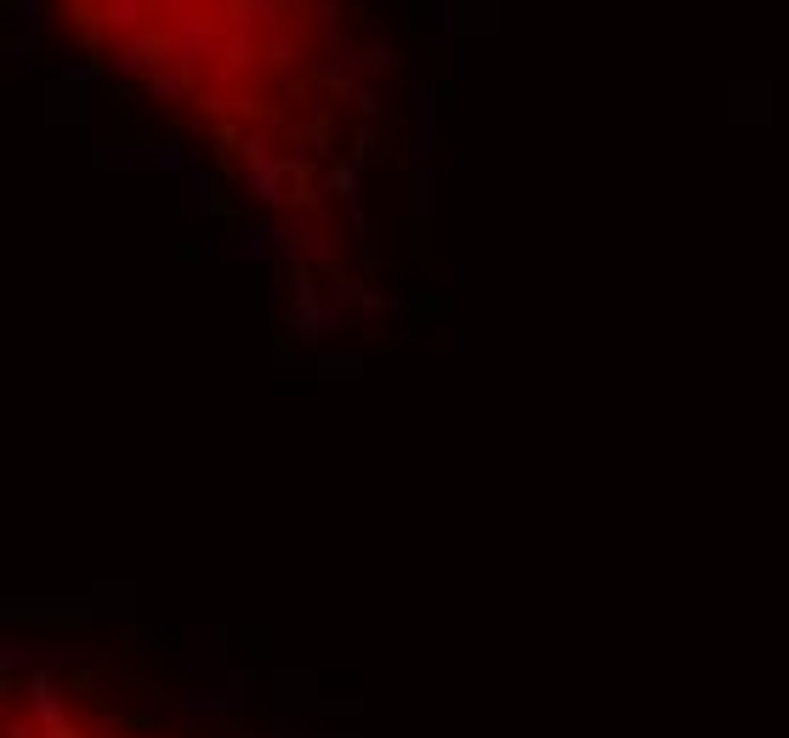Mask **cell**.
<instances>
[{"instance_id": "6da1fadb", "label": "cell", "mask_w": 789, "mask_h": 738, "mask_svg": "<svg viewBox=\"0 0 789 738\" xmlns=\"http://www.w3.org/2000/svg\"><path fill=\"white\" fill-rule=\"evenodd\" d=\"M6 738H159V727L97 704L69 676L12 670L6 676Z\"/></svg>"}]
</instances>
